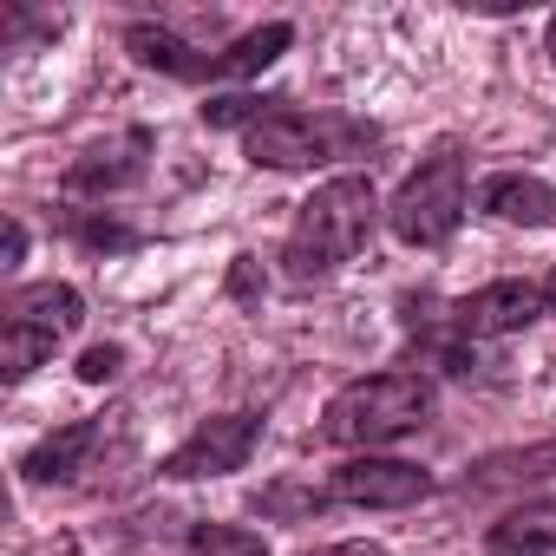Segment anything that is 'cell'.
<instances>
[{"label":"cell","instance_id":"6da1fadb","mask_svg":"<svg viewBox=\"0 0 556 556\" xmlns=\"http://www.w3.org/2000/svg\"><path fill=\"white\" fill-rule=\"evenodd\" d=\"M380 223V197L367 177H328L302 210H295V229H289V282H328L334 268H348L367 236Z\"/></svg>","mask_w":556,"mask_h":556},{"label":"cell","instance_id":"7a4b0ae2","mask_svg":"<svg viewBox=\"0 0 556 556\" xmlns=\"http://www.w3.org/2000/svg\"><path fill=\"white\" fill-rule=\"evenodd\" d=\"M426 413H432V387H426L419 374H367V380H354V387H341V393L328 400L321 432H328L334 445H348V452H361V445L374 452V445H387V439L419 432Z\"/></svg>","mask_w":556,"mask_h":556},{"label":"cell","instance_id":"3957f363","mask_svg":"<svg viewBox=\"0 0 556 556\" xmlns=\"http://www.w3.org/2000/svg\"><path fill=\"white\" fill-rule=\"evenodd\" d=\"M79 321H86L79 289H66V282H34V289H21V295L8 302V321H0V374H8V380H27Z\"/></svg>","mask_w":556,"mask_h":556},{"label":"cell","instance_id":"277c9868","mask_svg":"<svg viewBox=\"0 0 556 556\" xmlns=\"http://www.w3.org/2000/svg\"><path fill=\"white\" fill-rule=\"evenodd\" d=\"M458 216H465V157H458V151L426 157V164L400 184V197L387 203V229H393L400 242H413V249L445 242V236L458 229Z\"/></svg>","mask_w":556,"mask_h":556},{"label":"cell","instance_id":"5b68a950","mask_svg":"<svg viewBox=\"0 0 556 556\" xmlns=\"http://www.w3.org/2000/svg\"><path fill=\"white\" fill-rule=\"evenodd\" d=\"M341 138H361V131L341 125V118L289 112V99H282V112H268V118L249 131V164H268V170H308V164L334 157Z\"/></svg>","mask_w":556,"mask_h":556},{"label":"cell","instance_id":"8992f818","mask_svg":"<svg viewBox=\"0 0 556 556\" xmlns=\"http://www.w3.org/2000/svg\"><path fill=\"white\" fill-rule=\"evenodd\" d=\"M255 439H262V419L255 413H223V419H203L164 465H157V478H223V471H242L249 465V452H255Z\"/></svg>","mask_w":556,"mask_h":556},{"label":"cell","instance_id":"52a82bcc","mask_svg":"<svg viewBox=\"0 0 556 556\" xmlns=\"http://www.w3.org/2000/svg\"><path fill=\"white\" fill-rule=\"evenodd\" d=\"M341 504H367V510H400V504H419L426 491H432V478L419 471V465H406V458H348L341 471H334V484H328Z\"/></svg>","mask_w":556,"mask_h":556},{"label":"cell","instance_id":"ba28073f","mask_svg":"<svg viewBox=\"0 0 556 556\" xmlns=\"http://www.w3.org/2000/svg\"><path fill=\"white\" fill-rule=\"evenodd\" d=\"M543 315V289L536 282H517V275H504V282H484L478 295H465L458 302V334H471V341H497V334H517V328H530Z\"/></svg>","mask_w":556,"mask_h":556},{"label":"cell","instance_id":"9c48e42d","mask_svg":"<svg viewBox=\"0 0 556 556\" xmlns=\"http://www.w3.org/2000/svg\"><path fill=\"white\" fill-rule=\"evenodd\" d=\"M125 47H131V60L151 66V73H170V79H223L216 53H197V47H184L177 34H164V27H151V21L125 27Z\"/></svg>","mask_w":556,"mask_h":556},{"label":"cell","instance_id":"30bf717a","mask_svg":"<svg viewBox=\"0 0 556 556\" xmlns=\"http://www.w3.org/2000/svg\"><path fill=\"white\" fill-rule=\"evenodd\" d=\"M478 203H484V216H497V223H523V229H543V223L556 216V190H549L543 177H523V170L491 177V184L478 190Z\"/></svg>","mask_w":556,"mask_h":556},{"label":"cell","instance_id":"8fae6325","mask_svg":"<svg viewBox=\"0 0 556 556\" xmlns=\"http://www.w3.org/2000/svg\"><path fill=\"white\" fill-rule=\"evenodd\" d=\"M99 445V426L92 419H79V426H66V432H53V439H40L27 458H21V471L34 478V484H66V478H79L86 471V452Z\"/></svg>","mask_w":556,"mask_h":556},{"label":"cell","instance_id":"7c38bea8","mask_svg":"<svg viewBox=\"0 0 556 556\" xmlns=\"http://www.w3.org/2000/svg\"><path fill=\"white\" fill-rule=\"evenodd\" d=\"M491 556H556V504H530L491 523Z\"/></svg>","mask_w":556,"mask_h":556},{"label":"cell","instance_id":"4fadbf2b","mask_svg":"<svg viewBox=\"0 0 556 556\" xmlns=\"http://www.w3.org/2000/svg\"><path fill=\"white\" fill-rule=\"evenodd\" d=\"M289 40H295V27L268 21V27L242 34L229 53H216V66H223V79H249V73H262V66H275V60H282V53H289Z\"/></svg>","mask_w":556,"mask_h":556},{"label":"cell","instance_id":"5bb4252c","mask_svg":"<svg viewBox=\"0 0 556 556\" xmlns=\"http://www.w3.org/2000/svg\"><path fill=\"white\" fill-rule=\"evenodd\" d=\"M556 471V439L530 445V452H497L478 465V484H517V478H549Z\"/></svg>","mask_w":556,"mask_h":556},{"label":"cell","instance_id":"9a60e30c","mask_svg":"<svg viewBox=\"0 0 556 556\" xmlns=\"http://www.w3.org/2000/svg\"><path fill=\"white\" fill-rule=\"evenodd\" d=\"M190 556H268V543L255 530H242V523H197Z\"/></svg>","mask_w":556,"mask_h":556},{"label":"cell","instance_id":"2e32d148","mask_svg":"<svg viewBox=\"0 0 556 556\" xmlns=\"http://www.w3.org/2000/svg\"><path fill=\"white\" fill-rule=\"evenodd\" d=\"M268 112H282V99H249V92H223V99H210V105H203V125H210V131H229V125H249V131H255V125H262Z\"/></svg>","mask_w":556,"mask_h":556},{"label":"cell","instance_id":"e0dca14e","mask_svg":"<svg viewBox=\"0 0 556 556\" xmlns=\"http://www.w3.org/2000/svg\"><path fill=\"white\" fill-rule=\"evenodd\" d=\"M118 367H125V348H112V341H105V348H86V354H79V380H86V387H105V380H112Z\"/></svg>","mask_w":556,"mask_h":556},{"label":"cell","instance_id":"ac0fdd59","mask_svg":"<svg viewBox=\"0 0 556 556\" xmlns=\"http://www.w3.org/2000/svg\"><path fill=\"white\" fill-rule=\"evenodd\" d=\"M229 289H236L242 302L255 295V255H236V268H229Z\"/></svg>","mask_w":556,"mask_h":556},{"label":"cell","instance_id":"d6986e66","mask_svg":"<svg viewBox=\"0 0 556 556\" xmlns=\"http://www.w3.org/2000/svg\"><path fill=\"white\" fill-rule=\"evenodd\" d=\"M86 242H99V249H105V242H112V249H125V242H131V229H118V223H86Z\"/></svg>","mask_w":556,"mask_h":556},{"label":"cell","instance_id":"ffe728a7","mask_svg":"<svg viewBox=\"0 0 556 556\" xmlns=\"http://www.w3.org/2000/svg\"><path fill=\"white\" fill-rule=\"evenodd\" d=\"M321 556H387L380 543H334V549H321Z\"/></svg>","mask_w":556,"mask_h":556},{"label":"cell","instance_id":"44dd1931","mask_svg":"<svg viewBox=\"0 0 556 556\" xmlns=\"http://www.w3.org/2000/svg\"><path fill=\"white\" fill-rule=\"evenodd\" d=\"M21 249H27V229H21V223H8V262H21Z\"/></svg>","mask_w":556,"mask_h":556},{"label":"cell","instance_id":"7402d4cb","mask_svg":"<svg viewBox=\"0 0 556 556\" xmlns=\"http://www.w3.org/2000/svg\"><path fill=\"white\" fill-rule=\"evenodd\" d=\"M536 289H543V315H556V268L543 275V282H536Z\"/></svg>","mask_w":556,"mask_h":556},{"label":"cell","instance_id":"603a6c76","mask_svg":"<svg viewBox=\"0 0 556 556\" xmlns=\"http://www.w3.org/2000/svg\"><path fill=\"white\" fill-rule=\"evenodd\" d=\"M549 66H556V21H549Z\"/></svg>","mask_w":556,"mask_h":556}]
</instances>
